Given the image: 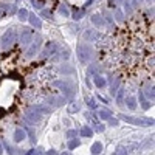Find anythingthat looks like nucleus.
Returning a JSON list of instances; mask_svg holds the SVG:
<instances>
[{
	"label": "nucleus",
	"mask_w": 155,
	"mask_h": 155,
	"mask_svg": "<svg viewBox=\"0 0 155 155\" xmlns=\"http://www.w3.org/2000/svg\"><path fill=\"white\" fill-rule=\"evenodd\" d=\"M154 16L143 9L116 25L98 45L103 64L135 87L154 85Z\"/></svg>",
	"instance_id": "nucleus-1"
},
{
	"label": "nucleus",
	"mask_w": 155,
	"mask_h": 155,
	"mask_svg": "<svg viewBox=\"0 0 155 155\" xmlns=\"http://www.w3.org/2000/svg\"><path fill=\"white\" fill-rule=\"evenodd\" d=\"M30 71L31 64L19 47L0 53V127L23 109L28 90H31Z\"/></svg>",
	"instance_id": "nucleus-2"
},
{
	"label": "nucleus",
	"mask_w": 155,
	"mask_h": 155,
	"mask_svg": "<svg viewBox=\"0 0 155 155\" xmlns=\"http://www.w3.org/2000/svg\"><path fill=\"white\" fill-rule=\"evenodd\" d=\"M37 6H44V5H48L51 9H56L57 6H62V5H68L70 8L73 9H79L85 6L90 0H37Z\"/></svg>",
	"instance_id": "nucleus-3"
},
{
	"label": "nucleus",
	"mask_w": 155,
	"mask_h": 155,
	"mask_svg": "<svg viewBox=\"0 0 155 155\" xmlns=\"http://www.w3.org/2000/svg\"><path fill=\"white\" fill-rule=\"evenodd\" d=\"M26 119L30 121V123H39L40 121V112L39 109H28V112H26Z\"/></svg>",
	"instance_id": "nucleus-4"
},
{
	"label": "nucleus",
	"mask_w": 155,
	"mask_h": 155,
	"mask_svg": "<svg viewBox=\"0 0 155 155\" xmlns=\"http://www.w3.org/2000/svg\"><path fill=\"white\" fill-rule=\"evenodd\" d=\"M121 119L129 121V123H133V124H143V123L154 124V121H151V119H137V118H129V116H126V115H121Z\"/></svg>",
	"instance_id": "nucleus-5"
},
{
	"label": "nucleus",
	"mask_w": 155,
	"mask_h": 155,
	"mask_svg": "<svg viewBox=\"0 0 155 155\" xmlns=\"http://www.w3.org/2000/svg\"><path fill=\"white\" fill-rule=\"evenodd\" d=\"M90 152H92L93 155H98V154H101V152H103V143H99V141H96V143H93V146H92Z\"/></svg>",
	"instance_id": "nucleus-6"
},
{
	"label": "nucleus",
	"mask_w": 155,
	"mask_h": 155,
	"mask_svg": "<svg viewBox=\"0 0 155 155\" xmlns=\"http://www.w3.org/2000/svg\"><path fill=\"white\" fill-rule=\"evenodd\" d=\"M25 140V132L22 130V129H16V132H14V141H23Z\"/></svg>",
	"instance_id": "nucleus-7"
},
{
	"label": "nucleus",
	"mask_w": 155,
	"mask_h": 155,
	"mask_svg": "<svg viewBox=\"0 0 155 155\" xmlns=\"http://www.w3.org/2000/svg\"><path fill=\"white\" fill-rule=\"evenodd\" d=\"M95 84L99 87V89H103V87H106V79L103 76H95Z\"/></svg>",
	"instance_id": "nucleus-8"
},
{
	"label": "nucleus",
	"mask_w": 155,
	"mask_h": 155,
	"mask_svg": "<svg viewBox=\"0 0 155 155\" xmlns=\"http://www.w3.org/2000/svg\"><path fill=\"white\" fill-rule=\"evenodd\" d=\"M110 115H112V113H110L109 110H99V112H98V116H99L101 119H110Z\"/></svg>",
	"instance_id": "nucleus-9"
},
{
	"label": "nucleus",
	"mask_w": 155,
	"mask_h": 155,
	"mask_svg": "<svg viewBox=\"0 0 155 155\" xmlns=\"http://www.w3.org/2000/svg\"><path fill=\"white\" fill-rule=\"evenodd\" d=\"M81 135H82V137H92L93 130L89 129V127H82V129H81Z\"/></svg>",
	"instance_id": "nucleus-10"
},
{
	"label": "nucleus",
	"mask_w": 155,
	"mask_h": 155,
	"mask_svg": "<svg viewBox=\"0 0 155 155\" xmlns=\"http://www.w3.org/2000/svg\"><path fill=\"white\" fill-rule=\"evenodd\" d=\"M126 103H127V106H129V109H135V99H133L132 96H129V98H127V101H126Z\"/></svg>",
	"instance_id": "nucleus-11"
},
{
	"label": "nucleus",
	"mask_w": 155,
	"mask_h": 155,
	"mask_svg": "<svg viewBox=\"0 0 155 155\" xmlns=\"http://www.w3.org/2000/svg\"><path fill=\"white\" fill-rule=\"evenodd\" d=\"M140 99H141V106H143V109H149V104H147V101L143 98V93H140Z\"/></svg>",
	"instance_id": "nucleus-12"
},
{
	"label": "nucleus",
	"mask_w": 155,
	"mask_h": 155,
	"mask_svg": "<svg viewBox=\"0 0 155 155\" xmlns=\"http://www.w3.org/2000/svg\"><path fill=\"white\" fill-rule=\"evenodd\" d=\"M79 146V141L78 140H73V141H68V147L70 149H75V147Z\"/></svg>",
	"instance_id": "nucleus-13"
},
{
	"label": "nucleus",
	"mask_w": 155,
	"mask_h": 155,
	"mask_svg": "<svg viewBox=\"0 0 155 155\" xmlns=\"http://www.w3.org/2000/svg\"><path fill=\"white\" fill-rule=\"evenodd\" d=\"M123 95H124V89H119V93H118V104H121V101H123Z\"/></svg>",
	"instance_id": "nucleus-14"
},
{
	"label": "nucleus",
	"mask_w": 155,
	"mask_h": 155,
	"mask_svg": "<svg viewBox=\"0 0 155 155\" xmlns=\"http://www.w3.org/2000/svg\"><path fill=\"white\" fill-rule=\"evenodd\" d=\"M30 37H31V36H30V33H25L22 39H23V42H26V44H28V42H30Z\"/></svg>",
	"instance_id": "nucleus-15"
},
{
	"label": "nucleus",
	"mask_w": 155,
	"mask_h": 155,
	"mask_svg": "<svg viewBox=\"0 0 155 155\" xmlns=\"http://www.w3.org/2000/svg\"><path fill=\"white\" fill-rule=\"evenodd\" d=\"M118 154H119V155H127V152H126V149H123V147H121V146L118 147Z\"/></svg>",
	"instance_id": "nucleus-16"
},
{
	"label": "nucleus",
	"mask_w": 155,
	"mask_h": 155,
	"mask_svg": "<svg viewBox=\"0 0 155 155\" xmlns=\"http://www.w3.org/2000/svg\"><path fill=\"white\" fill-rule=\"evenodd\" d=\"M75 135H76V132H75V130H68V132H67V137H68V138L75 137Z\"/></svg>",
	"instance_id": "nucleus-17"
},
{
	"label": "nucleus",
	"mask_w": 155,
	"mask_h": 155,
	"mask_svg": "<svg viewBox=\"0 0 155 155\" xmlns=\"http://www.w3.org/2000/svg\"><path fill=\"white\" fill-rule=\"evenodd\" d=\"M89 106L95 109V107H96V103H95V99H90V101H89Z\"/></svg>",
	"instance_id": "nucleus-18"
},
{
	"label": "nucleus",
	"mask_w": 155,
	"mask_h": 155,
	"mask_svg": "<svg viewBox=\"0 0 155 155\" xmlns=\"http://www.w3.org/2000/svg\"><path fill=\"white\" fill-rule=\"evenodd\" d=\"M75 110H78V107H76L75 104H71V106L68 107V112H75Z\"/></svg>",
	"instance_id": "nucleus-19"
},
{
	"label": "nucleus",
	"mask_w": 155,
	"mask_h": 155,
	"mask_svg": "<svg viewBox=\"0 0 155 155\" xmlns=\"http://www.w3.org/2000/svg\"><path fill=\"white\" fill-rule=\"evenodd\" d=\"M47 155H57V152H56L55 149H51V151H48V152H47Z\"/></svg>",
	"instance_id": "nucleus-20"
},
{
	"label": "nucleus",
	"mask_w": 155,
	"mask_h": 155,
	"mask_svg": "<svg viewBox=\"0 0 155 155\" xmlns=\"http://www.w3.org/2000/svg\"><path fill=\"white\" fill-rule=\"evenodd\" d=\"M33 152H34V151H28V154H26V155H33Z\"/></svg>",
	"instance_id": "nucleus-21"
},
{
	"label": "nucleus",
	"mask_w": 155,
	"mask_h": 155,
	"mask_svg": "<svg viewBox=\"0 0 155 155\" xmlns=\"http://www.w3.org/2000/svg\"><path fill=\"white\" fill-rule=\"evenodd\" d=\"M2 152H3V149H2V144H0V155H2Z\"/></svg>",
	"instance_id": "nucleus-22"
},
{
	"label": "nucleus",
	"mask_w": 155,
	"mask_h": 155,
	"mask_svg": "<svg viewBox=\"0 0 155 155\" xmlns=\"http://www.w3.org/2000/svg\"><path fill=\"white\" fill-rule=\"evenodd\" d=\"M62 155H71V154H70V152H64Z\"/></svg>",
	"instance_id": "nucleus-23"
},
{
	"label": "nucleus",
	"mask_w": 155,
	"mask_h": 155,
	"mask_svg": "<svg viewBox=\"0 0 155 155\" xmlns=\"http://www.w3.org/2000/svg\"><path fill=\"white\" fill-rule=\"evenodd\" d=\"M40 152H42V151H39V152H37V154H36V155H40Z\"/></svg>",
	"instance_id": "nucleus-24"
}]
</instances>
